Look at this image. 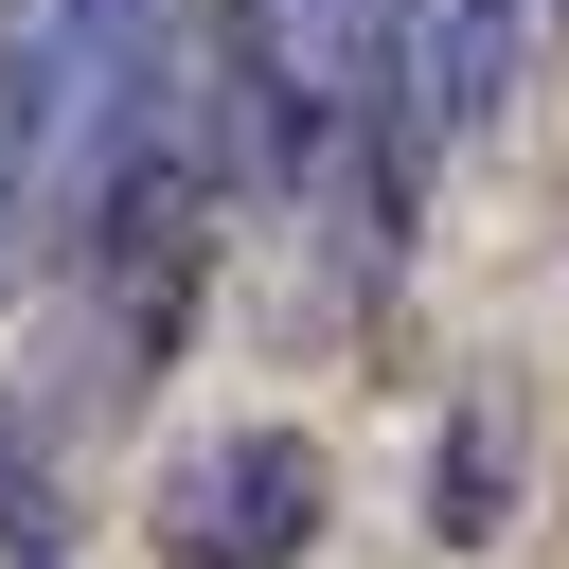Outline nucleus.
I'll use <instances>...</instances> for the list:
<instances>
[{"mask_svg":"<svg viewBox=\"0 0 569 569\" xmlns=\"http://www.w3.org/2000/svg\"><path fill=\"white\" fill-rule=\"evenodd\" d=\"M0 124H18L36 213H89V178L178 124V0H18L0 18Z\"/></svg>","mask_w":569,"mask_h":569,"instance_id":"f257e3e1","label":"nucleus"},{"mask_svg":"<svg viewBox=\"0 0 569 569\" xmlns=\"http://www.w3.org/2000/svg\"><path fill=\"white\" fill-rule=\"evenodd\" d=\"M213 213H231V160H213V124H160V142H124L107 178H89V302H107V356H178V320H196V267H213Z\"/></svg>","mask_w":569,"mask_h":569,"instance_id":"f03ea898","label":"nucleus"},{"mask_svg":"<svg viewBox=\"0 0 569 569\" xmlns=\"http://www.w3.org/2000/svg\"><path fill=\"white\" fill-rule=\"evenodd\" d=\"M533 18L551 0H373V36H391V142L409 160L427 142H480L516 107V71H533Z\"/></svg>","mask_w":569,"mask_h":569,"instance_id":"7ed1b4c3","label":"nucleus"},{"mask_svg":"<svg viewBox=\"0 0 569 569\" xmlns=\"http://www.w3.org/2000/svg\"><path fill=\"white\" fill-rule=\"evenodd\" d=\"M160 533H178V569H302V533H320V445H302V427H213V445L178 462Z\"/></svg>","mask_w":569,"mask_h":569,"instance_id":"20e7f679","label":"nucleus"},{"mask_svg":"<svg viewBox=\"0 0 569 569\" xmlns=\"http://www.w3.org/2000/svg\"><path fill=\"white\" fill-rule=\"evenodd\" d=\"M498 516H516V391H480V409L445 427V498H427V533H445V551H480Z\"/></svg>","mask_w":569,"mask_h":569,"instance_id":"39448f33","label":"nucleus"},{"mask_svg":"<svg viewBox=\"0 0 569 569\" xmlns=\"http://www.w3.org/2000/svg\"><path fill=\"white\" fill-rule=\"evenodd\" d=\"M53 551H71V480L36 445H0V569H53Z\"/></svg>","mask_w":569,"mask_h":569,"instance_id":"423d86ee","label":"nucleus"},{"mask_svg":"<svg viewBox=\"0 0 569 569\" xmlns=\"http://www.w3.org/2000/svg\"><path fill=\"white\" fill-rule=\"evenodd\" d=\"M18 249H36V178L0 160V284H18Z\"/></svg>","mask_w":569,"mask_h":569,"instance_id":"0eeeda50","label":"nucleus"}]
</instances>
